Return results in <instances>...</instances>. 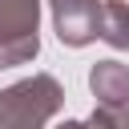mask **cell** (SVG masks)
Instances as JSON below:
<instances>
[{"label": "cell", "instance_id": "cell-1", "mask_svg": "<svg viewBox=\"0 0 129 129\" xmlns=\"http://www.w3.org/2000/svg\"><path fill=\"white\" fill-rule=\"evenodd\" d=\"M60 85L52 77H28L0 93V129H40L60 109Z\"/></svg>", "mask_w": 129, "mask_h": 129}, {"label": "cell", "instance_id": "cell-2", "mask_svg": "<svg viewBox=\"0 0 129 129\" xmlns=\"http://www.w3.org/2000/svg\"><path fill=\"white\" fill-rule=\"evenodd\" d=\"M36 20H40V0H0V69L36 56L40 48Z\"/></svg>", "mask_w": 129, "mask_h": 129}, {"label": "cell", "instance_id": "cell-3", "mask_svg": "<svg viewBox=\"0 0 129 129\" xmlns=\"http://www.w3.org/2000/svg\"><path fill=\"white\" fill-rule=\"evenodd\" d=\"M52 4V20H56V36L73 48L97 40V0H48Z\"/></svg>", "mask_w": 129, "mask_h": 129}, {"label": "cell", "instance_id": "cell-4", "mask_svg": "<svg viewBox=\"0 0 129 129\" xmlns=\"http://www.w3.org/2000/svg\"><path fill=\"white\" fill-rule=\"evenodd\" d=\"M89 85H93V93L101 97V105H117V109L129 105V69H125V64L101 60V64L93 69Z\"/></svg>", "mask_w": 129, "mask_h": 129}, {"label": "cell", "instance_id": "cell-5", "mask_svg": "<svg viewBox=\"0 0 129 129\" xmlns=\"http://www.w3.org/2000/svg\"><path fill=\"white\" fill-rule=\"evenodd\" d=\"M97 36L113 48H129V4L105 0L97 8Z\"/></svg>", "mask_w": 129, "mask_h": 129}, {"label": "cell", "instance_id": "cell-6", "mask_svg": "<svg viewBox=\"0 0 129 129\" xmlns=\"http://www.w3.org/2000/svg\"><path fill=\"white\" fill-rule=\"evenodd\" d=\"M60 129H129V109H117V105H101L89 121H69Z\"/></svg>", "mask_w": 129, "mask_h": 129}]
</instances>
